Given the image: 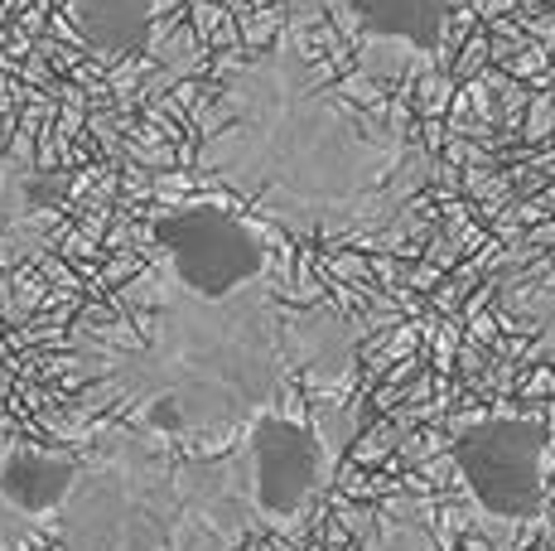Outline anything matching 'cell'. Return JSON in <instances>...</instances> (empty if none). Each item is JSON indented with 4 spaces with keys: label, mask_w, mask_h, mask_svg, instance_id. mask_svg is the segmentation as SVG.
Instances as JSON below:
<instances>
[{
    "label": "cell",
    "mask_w": 555,
    "mask_h": 551,
    "mask_svg": "<svg viewBox=\"0 0 555 551\" xmlns=\"http://www.w3.org/2000/svg\"><path fill=\"white\" fill-rule=\"evenodd\" d=\"M135 291L151 320L135 344L92 348L82 411H106V421L151 440H237L261 411L300 392V368L314 383H334L348 363V330L334 315L285 320L266 285L203 300L151 276Z\"/></svg>",
    "instance_id": "cell-1"
},
{
    "label": "cell",
    "mask_w": 555,
    "mask_h": 551,
    "mask_svg": "<svg viewBox=\"0 0 555 551\" xmlns=\"http://www.w3.org/2000/svg\"><path fill=\"white\" fill-rule=\"evenodd\" d=\"M362 551H430V542H425V533H421V523H415V517L387 513V517H377V523L367 527V542H362Z\"/></svg>",
    "instance_id": "cell-9"
},
{
    "label": "cell",
    "mask_w": 555,
    "mask_h": 551,
    "mask_svg": "<svg viewBox=\"0 0 555 551\" xmlns=\"http://www.w3.org/2000/svg\"><path fill=\"white\" fill-rule=\"evenodd\" d=\"M35 537H44L35 523H25V517L10 508V498L0 494V551H15V547H29Z\"/></svg>",
    "instance_id": "cell-10"
},
{
    "label": "cell",
    "mask_w": 555,
    "mask_h": 551,
    "mask_svg": "<svg viewBox=\"0 0 555 551\" xmlns=\"http://www.w3.org/2000/svg\"><path fill=\"white\" fill-rule=\"evenodd\" d=\"M261 533L242 494L237 454L179 445L106 421L53 523L59 551H242Z\"/></svg>",
    "instance_id": "cell-3"
},
{
    "label": "cell",
    "mask_w": 555,
    "mask_h": 551,
    "mask_svg": "<svg viewBox=\"0 0 555 551\" xmlns=\"http://www.w3.org/2000/svg\"><path fill=\"white\" fill-rule=\"evenodd\" d=\"M344 10L367 39H401L415 49H435L444 25V0H344Z\"/></svg>",
    "instance_id": "cell-7"
},
{
    "label": "cell",
    "mask_w": 555,
    "mask_h": 551,
    "mask_svg": "<svg viewBox=\"0 0 555 551\" xmlns=\"http://www.w3.org/2000/svg\"><path fill=\"white\" fill-rule=\"evenodd\" d=\"M358 431V411L338 407V401H319L309 407L295 392L291 401L261 411L232 445L242 474V494H247L261 533L300 537L314 517L319 498L334 484V470L344 460L348 440Z\"/></svg>",
    "instance_id": "cell-4"
},
{
    "label": "cell",
    "mask_w": 555,
    "mask_h": 551,
    "mask_svg": "<svg viewBox=\"0 0 555 551\" xmlns=\"http://www.w3.org/2000/svg\"><path fill=\"white\" fill-rule=\"evenodd\" d=\"M159 276L203 300H228L271 281V247L242 214L222 204H184L151 218Z\"/></svg>",
    "instance_id": "cell-5"
},
{
    "label": "cell",
    "mask_w": 555,
    "mask_h": 551,
    "mask_svg": "<svg viewBox=\"0 0 555 551\" xmlns=\"http://www.w3.org/2000/svg\"><path fill=\"white\" fill-rule=\"evenodd\" d=\"M537 440L527 421H483L459 436L454 460L488 517H531L537 513Z\"/></svg>",
    "instance_id": "cell-6"
},
{
    "label": "cell",
    "mask_w": 555,
    "mask_h": 551,
    "mask_svg": "<svg viewBox=\"0 0 555 551\" xmlns=\"http://www.w3.org/2000/svg\"><path fill=\"white\" fill-rule=\"evenodd\" d=\"M194 169L305 238L382 232L421 184L411 145L372 131L291 39L212 78Z\"/></svg>",
    "instance_id": "cell-2"
},
{
    "label": "cell",
    "mask_w": 555,
    "mask_h": 551,
    "mask_svg": "<svg viewBox=\"0 0 555 551\" xmlns=\"http://www.w3.org/2000/svg\"><path fill=\"white\" fill-rule=\"evenodd\" d=\"M73 29L98 54H135L151 35V0H78Z\"/></svg>",
    "instance_id": "cell-8"
}]
</instances>
